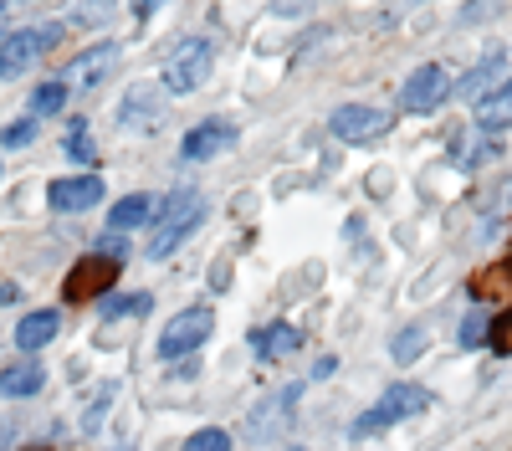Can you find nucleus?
Instances as JSON below:
<instances>
[{"instance_id":"4be33fe9","label":"nucleus","mask_w":512,"mask_h":451,"mask_svg":"<svg viewBox=\"0 0 512 451\" xmlns=\"http://www.w3.org/2000/svg\"><path fill=\"white\" fill-rule=\"evenodd\" d=\"M123 123H144V118H154V88H134L128 93V108L118 113Z\"/></svg>"},{"instance_id":"bb28decb","label":"nucleus","mask_w":512,"mask_h":451,"mask_svg":"<svg viewBox=\"0 0 512 451\" xmlns=\"http://www.w3.org/2000/svg\"><path fill=\"white\" fill-rule=\"evenodd\" d=\"M98 257H108V262H118V267H123V257H128V236L108 231V236H103V246H98Z\"/></svg>"},{"instance_id":"39448f33","label":"nucleus","mask_w":512,"mask_h":451,"mask_svg":"<svg viewBox=\"0 0 512 451\" xmlns=\"http://www.w3.org/2000/svg\"><path fill=\"white\" fill-rule=\"evenodd\" d=\"M390 123L395 118L384 108H374V103H344V108H333L328 129H333L338 144H374V139L390 134Z\"/></svg>"},{"instance_id":"4468645a","label":"nucleus","mask_w":512,"mask_h":451,"mask_svg":"<svg viewBox=\"0 0 512 451\" xmlns=\"http://www.w3.org/2000/svg\"><path fill=\"white\" fill-rule=\"evenodd\" d=\"M477 129H487V134L512 129V77L502 82V88H492V93L477 98Z\"/></svg>"},{"instance_id":"a211bd4d","label":"nucleus","mask_w":512,"mask_h":451,"mask_svg":"<svg viewBox=\"0 0 512 451\" xmlns=\"http://www.w3.org/2000/svg\"><path fill=\"white\" fill-rule=\"evenodd\" d=\"M390 354H395V364H415V359L425 354V328H420V323H415V328H400L395 344H390Z\"/></svg>"},{"instance_id":"1a4fd4ad","label":"nucleus","mask_w":512,"mask_h":451,"mask_svg":"<svg viewBox=\"0 0 512 451\" xmlns=\"http://www.w3.org/2000/svg\"><path fill=\"white\" fill-rule=\"evenodd\" d=\"M441 98H446V67H436V62H420V67L405 77V88H400V103H405L410 113H431Z\"/></svg>"},{"instance_id":"c85d7f7f","label":"nucleus","mask_w":512,"mask_h":451,"mask_svg":"<svg viewBox=\"0 0 512 451\" xmlns=\"http://www.w3.org/2000/svg\"><path fill=\"white\" fill-rule=\"evenodd\" d=\"M6 441H11V426H6V421H0V446H6Z\"/></svg>"},{"instance_id":"6e6552de","label":"nucleus","mask_w":512,"mask_h":451,"mask_svg":"<svg viewBox=\"0 0 512 451\" xmlns=\"http://www.w3.org/2000/svg\"><path fill=\"white\" fill-rule=\"evenodd\" d=\"M113 282H118V262H108V257H88V262H77V267L67 272L62 298H67V303H77V298H98V293H108Z\"/></svg>"},{"instance_id":"f3484780","label":"nucleus","mask_w":512,"mask_h":451,"mask_svg":"<svg viewBox=\"0 0 512 451\" xmlns=\"http://www.w3.org/2000/svg\"><path fill=\"white\" fill-rule=\"evenodd\" d=\"M67 108V82H41V88L31 93V118H57Z\"/></svg>"},{"instance_id":"7ed1b4c3","label":"nucleus","mask_w":512,"mask_h":451,"mask_svg":"<svg viewBox=\"0 0 512 451\" xmlns=\"http://www.w3.org/2000/svg\"><path fill=\"white\" fill-rule=\"evenodd\" d=\"M431 405V390H420V385H390V390H379V400L364 410V416L354 421V436H374V431H390L410 416H420V410Z\"/></svg>"},{"instance_id":"c756f323","label":"nucleus","mask_w":512,"mask_h":451,"mask_svg":"<svg viewBox=\"0 0 512 451\" xmlns=\"http://www.w3.org/2000/svg\"><path fill=\"white\" fill-rule=\"evenodd\" d=\"M0 16H6V6H0Z\"/></svg>"},{"instance_id":"aec40b11","label":"nucleus","mask_w":512,"mask_h":451,"mask_svg":"<svg viewBox=\"0 0 512 451\" xmlns=\"http://www.w3.org/2000/svg\"><path fill=\"white\" fill-rule=\"evenodd\" d=\"M67 159H77V164H93V154H98V144H93V134H88V123H72V134H67Z\"/></svg>"},{"instance_id":"20e7f679","label":"nucleus","mask_w":512,"mask_h":451,"mask_svg":"<svg viewBox=\"0 0 512 451\" xmlns=\"http://www.w3.org/2000/svg\"><path fill=\"white\" fill-rule=\"evenodd\" d=\"M210 328H216V313H210L205 303H195V308H180L175 318L164 323V334H159V359H185V354L205 349Z\"/></svg>"},{"instance_id":"412c9836","label":"nucleus","mask_w":512,"mask_h":451,"mask_svg":"<svg viewBox=\"0 0 512 451\" xmlns=\"http://www.w3.org/2000/svg\"><path fill=\"white\" fill-rule=\"evenodd\" d=\"M180 451H231V431H221V426H205V431H195Z\"/></svg>"},{"instance_id":"6ab92c4d","label":"nucleus","mask_w":512,"mask_h":451,"mask_svg":"<svg viewBox=\"0 0 512 451\" xmlns=\"http://www.w3.org/2000/svg\"><path fill=\"white\" fill-rule=\"evenodd\" d=\"M472 287H477V298H482V293H492V298H512V262H502V267L482 272Z\"/></svg>"},{"instance_id":"b1692460","label":"nucleus","mask_w":512,"mask_h":451,"mask_svg":"<svg viewBox=\"0 0 512 451\" xmlns=\"http://www.w3.org/2000/svg\"><path fill=\"white\" fill-rule=\"evenodd\" d=\"M31 139H36V118H16V123L0 129V144H6V149H26Z\"/></svg>"},{"instance_id":"2eb2a0df","label":"nucleus","mask_w":512,"mask_h":451,"mask_svg":"<svg viewBox=\"0 0 512 451\" xmlns=\"http://www.w3.org/2000/svg\"><path fill=\"white\" fill-rule=\"evenodd\" d=\"M41 364L36 359H16V364H6L0 369V395H11V400H26V395H36L41 390Z\"/></svg>"},{"instance_id":"dca6fc26","label":"nucleus","mask_w":512,"mask_h":451,"mask_svg":"<svg viewBox=\"0 0 512 451\" xmlns=\"http://www.w3.org/2000/svg\"><path fill=\"white\" fill-rule=\"evenodd\" d=\"M149 216H154V200H149V195H123L113 211H108V226H113L118 236H128L134 226H144Z\"/></svg>"},{"instance_id":"393cba45","label":"nucleus","mask_w":512,"mask_h":451,"mask_svg":"<svg viewBox=\"0 0 512 451\" xmlns=\"http://www.w3.org/2000/svg\"><path fill=\"white\" fill-rule=\"evenodd\" d=\"M103 313H108V318H123V313H128V318H139V313H149V293H134V298H108V303H103Z\"/></svg>"},{"instance_id":"0eeeda50","label":"nucleus","mask_w":512,"mask_h":451,"mask_svg":"<svg viewBox=\"0 0 512 451\" xmlns=\"http://www.w3.org/2000/svg\"><path fill=\"white\" fill-rule=\"evenodd\" d=\"M231 144H236V123H226V118H205V123H195V129L185 134L180 159H185V164H200V159L226 154Z\"/></svg>"},{"instance_id":"f8f14e48","label":"nucleus","mask_w":512,"mask_h":451,"mask_svg":"<svg viewBox=\"0 0 512 451\" xmlns=\"http://www.w3.org/2000/svg\"><path fill=\"white\" fill-rule=\"evenodd\" d=\"M57 328H62V313L57 308H41V313H26L16 323V349L21 354H36V349H47L57 339Z\"/></svg>"},{"instance_id":"5701e85b","label":"nucleus","mask_w":512,"mask_h":451,"mask_svg":"<svg viewBox=\"0 0 512 451\" xmlns=\"http://www.w3.org/2000/svg\"><path fill=\"white\" fill-rule=\"evenodd\" d=\"M487 344H492L497 354H512V308H502V313L492 318V328H487Z\"/></svg>"},{"instance_id":"ddd939ff","label":"nucleus","mask_w":512,"mask_h":451,"mask_svg":"<svg viewBox=\"0 0 512 451\" xmlns=\"http://www.w3.org/2000/svg\"><path fill=\"white\" fill-rule=\"evenodd\" d=\"M251 349H256V359H287V354L303 349V334H297L292 323H267L251 334Z\"/></svg>"},{"instance_id":"9d476101","label":"nucleus","mask_w":512,"mask_h":451,"mask_svg":"<svg viewBox=\"0 0 512 451\" xmlns=\"http://www.w3.org/2000/svg\"><path fill=\"white\" fill-rule=\"evenodd\" d=\"M103 180L98 175H67V180H52V190H47V200H52V211H62V216H72V211H93V205L103 200Z\"/></svg>"},{"instance_id":"9b49d317","label":"nucleus","mask_w":512,"mask_h":451,"mask_svg":"<svg viewBox=\"0 0 512 451\" xmlns=\"http://www.w3.org/2000/svg\"><path fill=\"white\" fill-rule=\"evenodd\" d=\"M113 62H118V47H113V41H98V47H88L82 57H72V62H67V88H72V82H77L82 93L98 88V82L113 72Z\"/></svg>"},{"instance_id":"cd10ccee","label":"nucleus","mask_w":512,"mask_h":451,"mask_svg":"<svg viewBox=\"0 0 512 451\" xmlns=\"http://www.w3.org/2000/svg\"><path fill=\"white\" fill-rule=\"evenodd\" d=\"M492 67H497V57H487V62H482V67H477L472 77H466V82H461V88H456V93H461V98H472V93L482 88V82H487V72H492Z\"/></svg>"},{"instance_id":"f03ea898","label":"nucleus","mask_w":512,"mask_h":451,"mask_svg":"<svg viewBox=\"0 0 512 451\" xmlns=\"http://www.w3.org/2000/svg\"><path fill=\"white\" fill-rule=\"evenodd\" d=\"M210 67H216V47H210L205 36H185L164 57V88L169 93H195V88H205Z\"/></svg>"},{"instance_id":"a878e982","label":"nucleus","mask_w":512,"mask_h":451,"mask_svg":"<svg viewBox=\"0 0 512 451\" xmlns=\"http://www.w3.org/2000/svg\"><path fill=\"white\" fill-rule=\"evenodd\" d=\"M487 328H492V323H487V308H472V318L461 323V344H466V349H477V344L487 339Z\"/></svg>"},{"instance_id":"423d86ee","label":"nucleus","mask_w":512,"mask_h":451,"mask_svg":"<svg viewBox=\"0 0 512 451\" xmlns=\"http://www.w3.org/2000/svg\"><path fill=\"white\" fill-rule=\"evenodd\" d=\"M52 41H57V26H47V31H11L6 41H0V82H11L31 62H41V52H52Z\"/></svg>"},{"instance_id":"f257e3e1","label":"nucleus","mask_w":512,"mask_h":451,"mask_svg":"<svg viewBox=\"0 0 512 451\" xmlns=\"http://www.w3.org/2000/svg\"><path fill=\"white\" fill-rule=\"evenodd\" d=\"M200 221H205V195H200L195 185L169 190V195H164V211H159V226H154V236H149L144 252H149L154 262H164V257L175 252V246H180Z\"/></svg>"}]
</instances>
